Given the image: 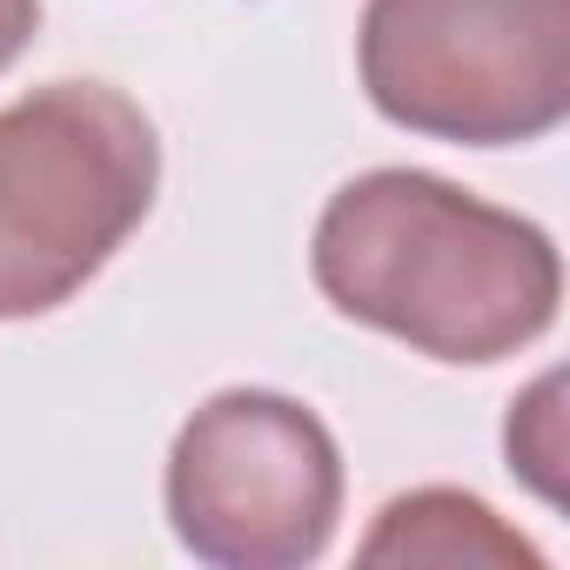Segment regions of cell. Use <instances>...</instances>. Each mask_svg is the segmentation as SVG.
Instances as JSON below:
<instances>
[{"label":"cell","mask_w":570,"mask_h":570,"mask_svg":"<svg viewBox=\"0 0 570 570\" xmlns=\"http://www.w3.org/2000/svg\"><path fill=\"white\" fill-rule=\"evenodd\" d=\"M510 476H523L543 503H563V370H543L503 423Z\"/></svg>","instance_id":"cell-6"},{"label":"cell","mask_w":570,"mask_h":570,"mask_svg":"<svg viewBox=\"0 0 570 570\" xmlns=\"http://www.w3.org/2000/svg\"><path fill=\"white\" fill-rule=\"evenodd\" d=\"M35 35H41V0H0V75L28 55Z\"/></svg>","instance_id":"cell-7"},{"label":"cell","mask_w":570,"mask_h":570,"mask_svg":"<svg viewBox=\"0 0 570 570\" xmlns=\"http://www.w3.org/2000/svg\"><path fill=\"white\" fill-rule=\"evenodd\" d=\"M161 195V135L115 81H48L0 108V323L68 309Z\"/></svg>","instance_id":"cell-2"},{"label":"cell","mask_w":570,"mask_h":570,"mask_svg":"<svg viewBox=\"0 0 570 570\" xmlns=\"http://www.w3.org/2000/svg\"><path fill=\"white\" fill-rule=\"evenodd\" d=\"M356 81L423 141H543L570 121V0H363Z\"/></svg>","instance_id":"cell-3"},{"label":"cell","mask_w":570,"mask_h":570,"mask_svg":"<svg viewBox=\"0 0 570 570\" xmlns=\"http://www.w3.org/2000/svg\"><path fill=\"white\" fill-rule=\"evenodd\" d=\"M363 563H490V570H543V550L503 523L483 497L470 490H450V483H430V490H410V497H390L370 523V537L356 543Z\"/></svg>","instance_id":"cell-5"},{"label":"cell","mask_w":570,"mask_h":570,"mask_svg":"<svg viewBox=\"0 0 570 570\" xmlns=\"http://www.w3.org/2000/svg\"><path fill=\"white\" fill-rule=\"evenodd\" d=\"M309 275L343 323L450 370L543 343L563 303L550 228L430 168L350 175L316 215Z\"/></svg>","instance_id":"cell-1"},{"label":"cell","mask_w":570,"mask_h":570,"mask_svg":"<svg viewBox=\"0 0 570 570\" xmlns=\"http://www.w3.org/2000/svg\"><path fill=\"white\" fill-rule=\"evenodd\" d=\"M161 510L208 570H303L343 523L336 430L282 390H215L168 443Z\"/></svg>","instance_id":"cell-4"}]
</instances>
